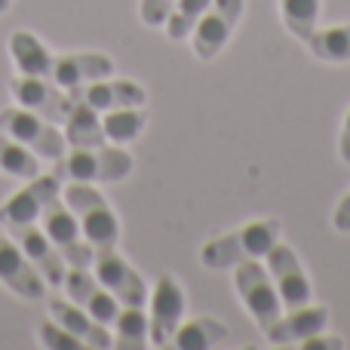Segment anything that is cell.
Masks as SVG:
<instances>
[{"label": "cell", "mask_w": 350, "mask_h": 350, "mask_svg": "<svg viewBox=\"0 0 350 350\" xmlns=\"http://www.w3.org/2000/svg\"><path fill=\"white\" fill-rule=\"evenodd\" d=\"M280 240V221L277 218H255L230 234L215 237L200 249V261L209 271H234L237 265L252 258H265L271 246Z\"/></svg>", "instance_id": "1"}, {"label": "cell", "mask_w": 350, "mask_h": 350, "mask_svg": "<svg viewBox=\"0 0 350 350\" xmlns=\"http://www.w3.org/2000/svg\"><path fill=\"white\" fill-rule=\"evenodd\" d=\"M62 200H65V206L74 212L86 243H90L96 252L117 249V243H120V221H117L111 203L102 197V191H96V187L86 185V181H65Z\"/></svg>", "instance_id": "2"}, {"label": "cell", "mask_w": 350, "mask_h": 350, "mask_svg": "<svg viewBox=\"0 0 350 350\" xmlns=\"http://www.w3.org/2000/svg\"><path fill=\"white\" fill-rule=\"evenodd\" d=\"M129 172H133V157L123 151V145L71 148V154L55 160V170H53L59 181H86V185L123 181Z\"/></svg>", "instance_id": "3"}, {"label": "cell", "mask_w": 350, "mask_h": 350, "mask_svg": "<svg viewBox=\"0 0 350 350\" xmlns=\"http://www.w3.org/2000/svg\"><path fill=\"white\" fill-rule=\"evenodd\" d=\"M0 133H6L10 139H16L18 145H25L31 154H37L40 160H62L68 154L65 133H59V126L49 120H43L40 114L28 108H3L0 111Z\"/></svg>", "instance_id": "4"}, {"label": "cell", "mask_w": 350, "mask_h": 350, "mask_svg": "<svg viewBox=\"0 0 350 350\" xmlns=\"http://www.w3.org/2000/svg\"><path fill=\"white\" fill-rule=\"evenodd\" d=\"M234 289H237V295H240V301L246 304L249 317L258 323L261 332L271 329L273 323L280 320L283 301H280V292H277V286H273L267 267L261 265L258 258L243 261V265L234 267Z\"/></svg>", "instance_id": "5"}, {"label": "cell", "mask_w": 350, "mask_h": 350, "mask_svg": "<svg viewBox=\"0 0 350 350\" xmlns=\"http://www.w3.org/2000/svg\"><path fill=\"white\" fill-rule=\"evenodd\" d=\"M40 228L49 237L55 249L62 252V258L68 261V267H92L96 261V249L86 243L83 230H80L74 212L65 206V200H53L40 215Z\"/></svg>", "instance_id": "6"}, {"label": "cell", "mask_w": 350, "mask_h": 350, "mask_svg": "<svg viewBox=\"0 0 350 350\" xmlns=\"http://www.w3.org/2000/svg\"><path fill=\"white\" fill-rule=\"evenodd\" d=\"M243 0H212L209 10L200 16L191 31V46L200 62H212L230 40L234 28L240 25Z\"/></svg>", "instance_id": "7"}, {"label": "cell", "mask_w": 350, "mask_h": 350, "mask_svg": "<svg viewBox=\"0 0 350 350\" xmlns=\"http://www.w3.org/2000/svg\"><path fill=\"white\" fill-rule=\"evenodd\" d=\"M148 301H151V314H148L151 347H170L181 326V317H185V289L172 273H163L154 292L148 295Z\"/></svg>", "instance_id": "8"}, {"label": "cell", "mask_w": 350, "mask_h": 350, "mask_svg": "<svg viewBox=\"0 0 350 350\" xmlns=\"http://www.w3.org/2000/svg\"><path fill=\"white\" fill-rule=\"evenodd\" d=\"M10 92L16 98L18 108H28L40 114L49 123H65L68 111H71V92H65L53 77H18L10 80Z\"/></svg>", "instance_id": "9"}, {"label": "cell", "mask_w": 350, "mask_h": 350, "mask_svg": "<svg viewBox=\"0 0 350 350\" xmlns=\"http://www.w3.org/2000/svg\"><path fill=\"white\" fill-rule=\"evenodd\" d=\"M96 280L123 304V308H145L148 301V283L142 280V273L123 258L117 249H105L96 252Z\"/></svg>", "instance_id": "10"}, {"label": "cell", "mask_w": 350, "mask_h": 350, "mask_svg": "<svg viewBox=\"0 0 350 350\" xmlns=\"http://www.w3.org/2000/svg\"><path fill=\"white\" fill-rule=\"evenodd\" d=\"M265 261H267V273H271L273 286H277V292H280V301H283L286 310L310 304L314 289H310V280H308V273H304V265L298 261L295 249L277 240L271 246V252L265 255Z\"/></svg>", "instance_id": "11"}, {"label": "cell", "mask_w": 350, "mask_h": 350, "mask_svg": "<svg viewBox=\"0 0 350 350\" xmlns=\"http://www.w3.org/2000/svg\"><path fill=\"white\" fill-rule=\"evenodd\" d=\"M62 197V181L49 175H34L28 187L16 191L3 206H0V224L10 228V224H37L53 200Z\"/></svg>", "instance_id": "12"}, {"label": "cell", "mask_w": 350, "mask_h": 350, "mask_svg": "<svg viewBox=\"0 0 350 350\" xmlns=\"http://www.w3.org/2000/svg\"><path fill=\"white\" fill-rule=\"evenodd\" d=\"M62 289H65L68 298H71L77 308H83L92 320H98L102 326H114L117 314H120V301L92 277L90 267H68Z\"/></svg>", "instance_id": "13"}, {"label": "cell", "mask_w": 350, "mask_h": 350, "mask_svg": "<svg viewBox=\"0 0 350 350\" xmlns=\"http://www.w3.org/2000/svg\"><path fill=\"white\" fill-rule=\"evenodd\" d=\"M10 237H16L18 249L25 252V258L37 267L46 286H62L65 283V273H68V261L62 258V252L49 243V237L43 234V228L37 224H10Z\"/></svg>", "instance_id": "14"}, {"label": "cell", "mask_w": 350, "mask_h": 350, "mask_svg": "<svg viewBox=\"0 0 350 350\" xmlns=\"http://www.w3.org/2000/svg\"><path fill=\"white\" fill-rule=\"evenodd\" d=\"M0 283L12 295L28 298V301L46 298V280L37 273V267L25 258L18 243H12L10 237H0Z\"/></svg>", "instance_id": "15"}, {"label": "cell", "mask_w": 350, "mask_h": 350, "mask_svg": "<svg viewBox=\"0 0 350 350\" xmlns=\"http://www.w3.org/2000/svg\"><path fill=\"white\" fill-rule=\"evenodd\" d=\"M326 326H329V308L301 304V308H292L289 314H280V320L271 329H265V338L273 347H289V345H301L304 338H310L317 332H326Z\"/></svg>", "instance_id": "16"}, {"label": "cell", "mask_w": 350, "mask_h": 350, "mask_svg": "<svg viewBox=\"0 0 350 350\" xmlns=\"http://www.w3.org/2000/svg\"><path fill=\"white\" fill-rule=\"evenodd\" d=\"M74 98L86 102L90 108H96L98 114L105 111H117V108H142L148 102V92L142 90L135 80H96V83L77 86V90H68Z\"/></svg>", "instance_id": "17"}, {"label": "cell", "mask_w": 350, "mask_h": 350, "mask_svg": "<svg viewBox=\"0 0 350 350\" xmlns=\"http://www.w3.org/2000/svg\"><path fill=\"white\" fill-rule=\"evenodd\" d=\"M114 74V59L102 53H65L55 55L53 62V80L62 90H77V86L96 83Z\"/></svg>", "instance_id": "18"}, {"label": "cell", "mask_w": 350, "mask_h": 350, "mask_svg": "<svg viewBox=\"0 0 350 350\" xmlns=\"http://www.w3.org/2000/svg\"><path fill=\"white\" fill-rule=\"evenodd\" d=\"M46 308H49V314H53V320L59 323V326H65L71 335H77L86 347H92V350L114 347V338H111L108 326H102L98 320H92V317L86 314L83 308H77L74 301H65V298L49 295Z\"/></svg>", "instance_id": "19"}, {"label": "cell", "mask_w": 350, "mask_h": 350, "mask_svg": "<svg viewBox=\"0 0 350 350\" xmlns=\"http://www.w3.org/2000/svg\"><path fill=\"white\" fill-rule=\"evenodd\" d=\"M10 55L16 62L18 74L25 77H53L55 55L43 46V40L31 31H12L10 37Z\"/></svg>", "instance_id": "20"}, {"label": "cell", "mask_w": 350, "mask_h": 350, "mask_svg": "<svg viewBox=\"0 0 350 350\" xmlns=\"http://www.w3.org/2000/svg\"><path fill=\"white\" fill-rule=\"evenodd\" d=\"M65 142L68 148H98V145H108L105 139V129H102V117H98L96 108H90L86 102L71 96V111L65 117Z\"/></svg>", "instance_id": "21"}, {"label": "cell", "mask_w": 350, "mask_h": 350, "mask_svg": "<svg viewBox=\"0 0 350 350\" xmlns=\"http://www.w3.org/2000/svg\"><path fill=\"white\" fill-rule=\"evenodd\" d=\"M228 335H230V329L221 320H215V317H197V320L178 326L172 345L178 350H212V347L224 345Z\"/></svg>", "instance_id": "22"}, {"label": "cell", "mask_w": 350, "mask_h": 350, "mask_svg": "<svg viewBox=\"0 0 350 350\" xmlns=\"http://www.w3.org/2000/svg\"><path fill=\"white\" fill-rule=\"evenodd\" d=\"M148 123L145 114V105L142 108H117V111H105L102 117V129H105V139L111 145H129L142 135Z\"/></svg>", "instance_id": "23"}, {"label": "cell", "mask_w": 350, "mask_h": 350, "mask_svg": "<svg viewBox=\"0 0 350 350\" xmlns=\"http://www.w3.org/2000/svg\"><path fill=\"white\" fill-rule=\"evenodd\" d=\"M310 46V53L320 62L329 65H345L350 62V25H335V28H323L304 40Z\"/></svg>", "instance_id": "24"}, {"label": "cell", "mask_w": 350, "mask_h": 350, "mask_svg": "<svg viewBox=\"0 0 350 350\" xmlns=\"http://www.w3.org/2000/svg\"><path fill=\"white\" fill-rule=\"evenodd\" d=\"M0 172L18 181H31L34 175H40V163H37V154H31L16 139L0 133Z\"/></svg>", "instance_id": "25"}, {"label": "cell", "mask_w": 350, "mask_h": 350, "mask_svg": "<svg viewBox=\"0 0 350 350\" xmlns=\"http://www.w3.org/2000/svg\"><path fill=\"white\" fill-rule=\"evenodd\" d=\"M114 347L120 350H142L151 345L148 338V314L142 308H123L114 320Z\"/></svg>", "instance_id": "26"}, {"label": "cell", "mask_w": 350, "mask_h": 350, "mask_svg": "<svg viewBox=\"0 0 350 350\" xmlns=\"http://www.w3.org/2000/svg\"><path fill=\"white\" fill-rule=\"evenodd\" d=\"M280 16H283L286 28L304 43L317 31L320 0H280Z\"/></svg>", "instance_id": "27"}, {"label": "cell", "mask_w": 350, "mask_h": 350, "mask_svg": "<svg viewBox=\"0 0 350 350\" xmlns=\"http://www.w3.org/2000/svg\"><path fill=\"white\" fill-rule=\"evenodd\" d=\"M209 3L212 0H175V10L170 12V18L163 25L170 40H187L193 25L200 22V16L209 10Z\"/></svg>", "instance_id": "28"}, {"label": "cell", "mask_w": 350, "mask_h": 350, "mask_svg": "<svg viewBox=\"0 0 350 350\" xmlns=\"http://www.w3.org/2000/svg\"><path fill=\"white\" fill-rule=\"evenodd\" d=\"M37 341H40L43 347H49V350H80V347H86L77 335H71L65 326H59L55 320L53 323H40V326H37Z\"/></svg>", "instance_id": "29"}, {"label": "cell", "mask_w": 350, "mask_h": 350, "mask_svg": "<svg viewBox=\"0 0 350 350\" xmlns=\"http://www.w3.org/2000/svg\"><path fill=\"white\" fill-rule=\"evenodd\" d=\"M172 10H175V0H142L139 3V16L148 28H163Z\"/></svg>", "instance_id": "30"}, {"label": "cell", "mask_w": 350, "mask_h": 350, "mask_svg": "<svg viewBox=\"0 0 350 350\" xmlns=\"http://www.w3.org/2000/svg\"><path fill=\"white\" fill-rule=\"evenodd\" d=\"M304 350H345V338H338V335H326V332H317L310 335V338L301 341Z\"/></svg>", "instance_id": "31"}, {"label": "cell", "mask_w": 350, "mask_h": 350, "mask_svg": "<svg viewBox=\"0 0 350 350\" xmlns=\"http://www.w3.org/2000/svg\"><path fill=\"white\" fill-rule=\"evenodd\" d=\"M332 228L338 230V234H350V191L341 197V203L335 206L332 212Z\"/></svg>", "instance_id": "32"}, {"label": "cell", "mask_w": 350, "mask_h": 350, "mask_svg": "<svg viewBox=\"0 0 350 350\" xmlns=\"http://www.w3.org/2000/svg\"><path fill=\"white\" fill-rule=\"evenodd\" d=\"M338 154L345 163H350V111L345 114V123H341V139H338Z\"/></svg>", "instance_id": "33"}, {"label": "cell", "mask_w": 350, "mask_h": 350, "mask_svg": "<svg viewBox=\"0 0 350 350\" xmlns=\"http://www.w3.org/2000/svg\"><path fill=\"white\" fill-rule=\"evenodd\" d=\"M12 6V0H0V12H6Z\"/></svg>", "instance_id": "34"}]
</instances>
